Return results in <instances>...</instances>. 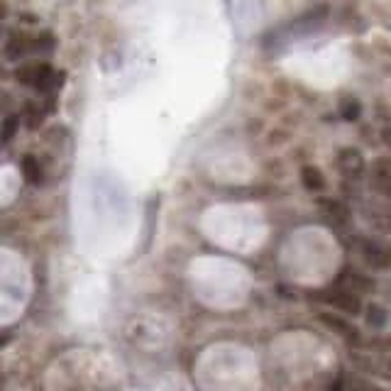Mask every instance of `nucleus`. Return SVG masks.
Instances as JSON below:
<instances>
[{"label":"nucleus","instance_id":"f257e3e1","mask_svg":"<svg viewBox=\"0 0 391 391\" xmlns=\"http://www.w3.org/2000/svg\"><path fill=\"white\" fill-rule=\"evenodd\" d=\"M15 76H17V81H20V83L32 86V88H37V91H54L56 86L61 83V76L49 64L20 66L15 71Z\"/></svg>","mask_w":391,"mask_h":391},{"label":"nucleus","instance_id":"f03ea898","mask_svg":"<svg viewBox=\"0 0 391 391\" xmlns=\"http://www.w3.org/2000/svg\"><path fill=\"white\" fill-rule=\"evenodd\" d=\"M320 301H325V303H330V306L340 308L342 313H347V315H360V310H362L360 296H357V293H352V291H347V289H335V291H330V293H323V296H320Z\"/></svg>","mask_w":391,"mask_h":391},{"label":"nucleus","instance_id":"7ed1b4c3","mask_svg":"<svg viewBox=\"0 0 391 391\" xmlns=\"http://www.w3.org/2000/svg\"><path fill=\"white\" fill-rule=\"evenodd\" d=\"M337 164H340V169L345 171L347 176H360L362 171H365V157H362L360 149H342L340 157H337Z\"/></svg>","mask_w":391,"mask_h":391},{"label":"nucleus","instance_id":"20e7f679","mask_svg":"<svg viewBox=\"0 0 391 391\" xmlns=\"http://www.w3.org/2000/svg\"><path fill=\"white\" fill-rule=\"evenodd\" d=\"M362 255H365V260L372 264V267L377 269H387L389 267V252L387 247H382L375 240H365L362 243Z\"/></svg>","mask_w":391,"mask_h":391},{"label":"nucleus","instance_id":"39448f33","mask_svg":"<svg viewBox=\"0 0 391 391\" xmlns=\"http://www.w3.org/2000/svg\"><path fill=\"white\" fill-rule=\"evenodd\" d=\"M320 320H323L327 327H332V330H335L337 335H342L345 340H350V342H357L360 340V330L352 323H347L345 318H337V315L323 313V315H320Z\"/></svg>","mask_w":391,"mask_h":391},{"label":"nucleus","instance_id":"423d86ee","mask_svg":"<svg viewBox=\"0 0 391 391\" xmlns=\"http://www.w3.org/2000/svg\"><path fill=\"white\" fill-rule=\"evenodd\" d=\"M389 179H391L389 159H379V162L372 164V183H375L377 191H382L384 196L389 193Z\"/></svg>","mask_w":391,"mask_h":391},{"label":"nucleus","instance_id":"0eeeda50","mask_svg":"<svg viewBox=\"0 0 391 391\" xmlns=\"http://www.w3.org/2000/svg\"><path fill=\"white\" fill-rule=\"evenodd\" d=\"M22 174H25V181L27 183H42L44 181V169L42 164H39L37 157H32V154H27L25 159H22Z\"/></svg>","mask_w":391,"mask_h":391},{"label":"nucleus","instance_id":"6e6552de","mask_svg":"<svg viewBox=\"0 0 391 391\" xmlns=\"http://www.w3.org/2000/svg\"><path fill=\"white\" fill-rule=\"evenodd\" d=\"M301 181H303V186H306L308 191H315V193L325 188L323 174H320V169H315V166H303V169H301Z\"/></svg>","mask_w":391,"mask_h":391},{"label":"nucleus","instance_id":"1a4fd4ad","mask_svg":"<svg viewBox=\"0 0 391 391\" xmlns=\"http://www.w3.org/2000/svg\"><path fill=\"white\" fill-rule=\"evenodd\" d=\"M17 128H20V118L17 115H8L0 125V145H8L10 140L17 135Z\"/></svg>","mask_w":391,"mask_h":391},{"label":"nucleus","instance_id":"9d476101","mask_svg":"<svg viewBox=\"0 0 391 391\" xmlns=\"http://www.w3.org/2000/svg\"><path fill=\"white\" fill-rule=\"evenodd\" d=\"M367 325L375 327V330H382L384 325H387V310L382 306H367Z\"/></svg>","mask_w":391,"mask_h":391},{"label":"nucleus","instance_id":"9b49d317","mask_svg":"<svg viewBox=\"0 0 391 391\" xmlns=\"http://www.w3.org/2000/svg\"><path fill=\"white\" fill-rule=\"evenodd\" d=\"M342 118L345 120H357L360 118V103L352 101V98L342 101Z\"/></svg>","mask_w":391,"mask_h":391},{"label":"nucleus","instance_id":"f8f14e48","mask_svg":"<svg viewBox=\"0 0 391 391\" xmlns=\"http://www.w3.org/2000/svg\"><path fill=\"white\" fill-rule=\"evenodd\" d=\"M327 213H330V215L335 218V220H345V218H347V208L337 203V200H332V203H327Z\"/></svg>","mask_w":391,"mask_h":391},{"label":"nucleus","instance_id":"ddd939ff","mask_svg":"<svg viewBox=\"0 0 391 391\" xmlns=\"http://www.w3.org/2000/svg\"><path fill=\"white\" fill-rule=\"evenodd\" d=\"M27 118H30V120H27V125H30L32 130L42 125V111H37L34 106H27Z\"/></svg>","mask_w":391,"mask_h":391},{"label":"nucleus","instance_id":"4468645a","mask_svg":"<svg viewBox=\"0 0 391 391\" xmlns=\"http://www.w3.org/2000/svg\"><path fill=\"white\" fill-rule=\"evenodd\" d=\"M8 342V335H0V345H5Z\"/></svg>","mask_w":391,"mask_h":391}]
</instances>
